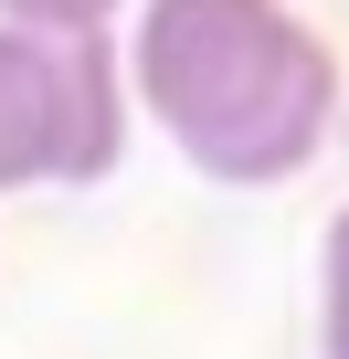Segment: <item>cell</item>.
Segmentation results:
<instances>
[{
	"label": "cell",
	"mask_w": 349,
	"mask_h": 359,
	"mask_svg": "<svg viewBox=\"0 0 349 359\" xmlns=\"http://www.w3.org/2000/svg\"><path fill=\"white\" fill-rule=\"evenodd\" d=\"M117 74L127 116L223 191H286L338 127V43L296 0H138Z\"/></svg>",
	"instance_id": "1"
},
{
	"label": "cell",
	"mask_w": 349,
	"mask_h": 359,
	"mask_svg": "<svg viewBox=\"0 0 349 359\" xmlns=\"http://www.w3.org/2000/svg\"><path fill=\"white\" fill-rule=\"evenodd\" d=\"M127 158L117 32H0V201L96 191Z\"/></svg>",
	"instance_id": "2"
},
{
	"label": "cell",
	"mask_w": 349,
	"mask_h": 359,
	"mask_svg": "<svg viewBox=\"0 0 349 359\" xmlns=\"http://www.w3.org/2000/svg\"><path fill=\"white\" fill-rule=\"evenodd\" d=\"M317 359H349V201L317 243Z\"/></svg>",
	"instance_id": "3"
},
{
	"label": "cell",
	"mask_w": 349,
	"mask_h": 359,
	"mask_svg": "<svg viewBox=\"0 0 349 359\" xmlns=\"http://www.w3.org/2000/svg\"><path fill=\"white\" fill-rule=\"evenodd\" d=\"M138 0H0V32H117Z\"/></svg>",
	"instance_id": "4"
}]
</instances>
